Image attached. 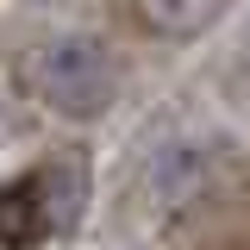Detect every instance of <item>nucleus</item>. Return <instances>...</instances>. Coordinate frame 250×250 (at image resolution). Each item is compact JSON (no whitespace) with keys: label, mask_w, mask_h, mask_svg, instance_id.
Returning <instances> with one entry per match:
<instances>
[{"label":"nucleus","mask_w":250,"mask_h":250,"mask_svg":"<svg viewBox=\"0 0 250 250\" xmlns=\"http://www.w3.org/2000/svg\"><path fill=\"white\" fill-rule=\"evenodd\" d=\"M19 75H25V94L38 106H50L57 119L69 125H94L119 106L125 88V62L106 38L94 31H44L19 57Z\"/></svg>","instance_id":"f03ea898"},{"label":"nucleus","mask_w":250,"mask_h":250,"mask_svg":"<svg viewBox=\"0 0 250 250\" xmlns=\"http://www.w3.org/2000/svg\"><path fill=\"white\" fill-rule=\"evenodd\" d=\"M131 13L163 44H194L225 19V0H131Z\"/></svg>","instance_id":"20e7f679"},{"label":"nucleus","mask_w":250,"mask_h":250,"mask_svg":"<svg viewBox=\"0 0 250 250\" xmlns=\"http://www.w3.org/2000/svg\"><path fill=\"white\" fill-rule=\"evenodd\" d=\"M238 62H244V75H250V25H244V44H238Z\"/></svg>","instance_id":"39448f33"},{"label":"nucleus","mask_w":250,"mask_h":250,"mask_svg":"<svg viewBox=\"0 0 250 250\" xmlns=\"http://www.w3.org/2000/svg\"><path fill=\"white\" fill-rule=\"evenodd\" d=\"M250 182L244 150L213 131V125H188V131H169L144 169H138V200L144 213L169 219V225H188V219H207L219 207H231Z\"/></svg>","instance_id":"f257e3e1"},{"label":"nucleus","mask_w":250,"mask_h":250,"mask_svg":"<svg viewBox=\"0 0 250 250\" xmlns=\"http://www.w3.org/2000/svg\"><path fill=\"white\" fill-rule=\"evenodd\" d=\"M88 207V163L57 156L38 175L0 182V250H31L44 238L69 231Z\"/></svg>","instance_id":"7ed1b4c3"}]
</instances>
